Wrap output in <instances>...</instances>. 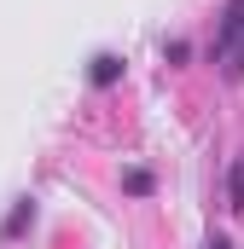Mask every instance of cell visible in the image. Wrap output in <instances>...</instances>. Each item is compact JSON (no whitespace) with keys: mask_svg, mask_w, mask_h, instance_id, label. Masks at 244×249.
I'll return each instance as SVG.
<instances>
[{"mask_svg":"<svg viewBox=\"0 0 244 249\" xmlns=\"http://www.w3.org/2000/svg\"><path fill=\"white\" fill-rule=\"evenodd\" d=\"M244 41V0H227V12H221V29H215V47H209V58H233Z\"/></svg>","mask_w":244,"mask_h":249,"instance_id":"1","label":"cell"},{"mask_svg":"<svg viewBox=\"0 0 244 249\" xmlns=\"http://www.w3.org/2000/svg\"><path fill=\"white\" fill-rule=\"evenodd\" d=\"M203 249H233V244H227V238H209V244H203Z\"/></svg>","mask_w":244,"mask_h":249,"instance_id":"7","label":"cell"},{"mask_svg":"<svg viewBox=\"0 0 244 249\" xmlns=\"http://www.w3.org/2000/svg\"><path fill=\"white\" fill-rule=\"evenodd\" d=\"M122 81V58L117 53H99V58H93V87H117Z\"/></svg>","mask_w":244,"mask_h":249,"instance_id":"2","label":"cell"},{"mask_svg":"<svg viewBox=\"0 0 244 249\" xmlns=\"http://www.w3.org/2000/svg\"><path fill=\"white\" fill-rule=\"evenodd\" d=\"M227 191H233V209L244 214V157L233 162V174H227Z\"/></svg>","mask_w":244,"mask_h":249,"instance_id":"3","label":"cell"},{"mask_svg":"<svg viewBox=\"0 0 244 249\" xmlns=\"http://www.w3.org/2000/svg\"><path fill=\"white\" fill-rule=\"evenodd\" d=\"M128 191H134V197H145V191H151V174H145V168H134V174H128Z\"/></svg>","mask_w":244,"mask_h":249,"instance_id":"5","label":"cell"},{"mask_svg":"<svg viewBox=\"0 0 244 249\" xmlns=\"http://www.w3.org/2000/svg\"><path fill=\"white\" fill-rule=\"evenodd\" d=\"M29 214H35V209H29V197H23V203L12 209V220H6V232H23V226H29Z\"/></svg>","mask_w":244,"mask_h":249,"instance_id":"4","label":"cell"},{"mask_svg":"<svg viewBox=\"0 0 244 249\" xmlns=\"http://www.w3.org/2000/svg\"><path fill=\"white\" fill-rule=\"evenodd\" d=\"M227 75H233V81L244 75V41H239V53H233V64H227Z\"/></svg>","mask_w":244,"mask_h":249,"instance_id":"6","label":"cell"}]
</instances>
